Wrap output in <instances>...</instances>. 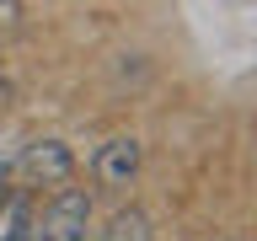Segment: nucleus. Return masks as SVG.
I'll list each match as a JSON object with an SVG mask.
<instances>
[{
  "label": "nucleus",
  "instance_id": "20e7f679",
  "mask_svg": "<svg viewBox=\"0 0 257 241\" xmlns=\"http://www.w3.org/2000/svg\"><path fill=\"white\" fill-rule=\"evenodd\" d=\"M27 225H32V198L22 188H6V198H0V241H27Z\"/></svg>",
  "mask_w": 257,
  "mask_h": 241
},
{
  "label": "nucleus",
  "instance_id": "f03ea898",
  "mask_svg": "<svg viewBox=\"0 0 257 241\" xmlns=\"http://www.w3.org/2000/svg\"><path fill=\"white\" fill-rule=\"evenodd\" d=\"M11 166H16V177H22L27 188H59V182L75 177V156H70L59 140H32V145H22V156H16Z\"/></svg>",
  "mask_w": 257,
  "mask_h": 241
},
{
  "label": "nucleus",
  "instance_id": "f257e3e1",
  "mask_svg": "<svg viewBox=\"0 0 257 241\" xmlns=\"http://www.w3.org/2000/svg\"><path fill=\"white\" fill-rule=\"evenodd\" d=\"M86 225H91V198L70 182H59L54 198L43 204V214H32L27 241H86Z\"/></svg>",
  "mask_w": 257,
  "mask_h": 241
},
{
  "label": "nucleus",
  "instance_id": "423d86ee",
  "mask_svg": "<svg viewBox=\"0 0 257 241\" xmlns=\"http://www.w3.org/2000/svg\"><path fill=\"white\" fill-rule=\"evenodd\" d=\"M0 198H6V182H0Z\"/></svg>",
  "mask_w": 257,
  "mask_h": 241
},
{
  "label": "nucleus",
  "instance_id": "39448f33",
  "mask_svg": "<svg viewBox=\"0 0 257 241\" xmlns=\"http://www.w3.org/2000/svg\"><path fill=\"white\" fill-rule=\"evenodd\" d=\"M102 241H150V220H145L140 209H123V214L102 230Z\"/></svg>",
  "mask_w": 257,
  "mask_h": 241
},
{
  "label": "nucleus",
  "instance_id": "7ed1b4c3",
  "mask_svg": "<svg viewBox=\"0 0 257 241\" xmlns=\"http://www.w3.org/2000/svg\"><path fill=\"white\" fill-rule=\"evenodd\" d=\"M91 172H96L102 188H128V182L140 177V140H134V134L107 140V145L91 156Z\"/></svg>",
  "mask_w": 257,
  "mask_h": 241
}]
</instances>
